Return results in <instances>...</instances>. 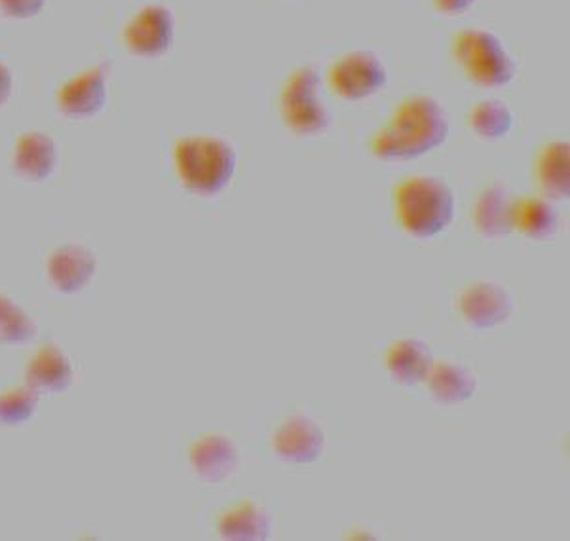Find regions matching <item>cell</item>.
<instances>
[{"instance_id":"1","label":"cell","mask_w":570,"mask_h":541,"mask_svg":"<svg viewBox=\"0 0 570 541\" xmlns=\"http://www.w3.org/2000/svg\"><path fill=\"white\" fill-rule=\"evenodd\" d=\"M451 124L443 105L430 96H411L397 105L389 124L371 141V153L386 161L416 160L448 141Z\"/></svg>"},{"instance_id":"2","label":"cell","mask_w":570,"mask_h":541,"mask_svg":"<svg viewBox=\"0 0 570 541\" xmlns=\"http://www.w3.org/2000/svg\"><path fill=\"white\" fill-rule=\"evenodd\" d=\"M177 177L188 193L212 198L233 183L238 153L233 142L219 136H187L174 150Z\"/></svg>"},{"instance_id":"3","label":"cell","mask_w":570,"mask_h":541,"mask_svg":"<svg viewBox=\"0 0 570 541\" xmlns=\"http://www.w3.org/2000/svg\"><path fill=\"white\" fill-rule=\"evenodd\" d=\"M395 215L403 230L419 239L445 233L454 219L456 201L445 180L415 175L403 180L394 194Z\"/></svg>"},{"instance_id":"4","label":"cell","mask_w":570,"mask_h":541,"mask_svg":"<svg viewBox=\"0 0 570 541\" xmlns=\"http://www.w3.org/2000/svg\"><path fill=\"white\" fill-rule=\"evenodd\" d=\"M453 58L481 88H504L518 75L515 61L499 35L483 27H468L454 37Z\"/></svg>"},{"instance_id":"5","label":"cell","mask_w":570,"mask_h":541,"mask_svg":"<svg viewBox=\"0 0 570 541\" xmlns=\"http://www.w3.org/2000/svg\"><path fill=\"white\" fill-rule=\"evenodd\" d=\"M320 72L301 65L287 77L279 91V115L285 128L301 137H316L331 128V112L320 97Z\"/></svg>"},{"instance_id":"6","label":"cell","mask_w":570,"mask_h":541,"mask_svg":"<svg viewBox=\"0 0 570 541\" xmlns=\"http://www.w3.org/2000/svg\"><path fill=\"white\" fill-rule=\"evenodd\" d=\"M389 85V69L371 50H354L338 58L330 71L331 90L344 101H363Z\"/></svg>"},{"instance_id":"7","label":"cell","mask_w":570,"mask_h":541,"mask_svg":"<svg viewBox=\"0 0 570 541\" xmlns=\"http://www.w3.org/2000/svg\"><path fill=\"white\" fill-rule=\"evenodd\" d=\"M124 42L134 56L160 58L176 42V16L160 4L142 8L126 27Z\"/></svg>"},{"instance_id":"8","label":"cell","mask_w":570,"mask_h":541,"mask_svg":"<svg viewBox=\"0 0 570 541\" xmlns=\"http://www.w3.org/2000/svg\"><path fill=\"white\" fill-rule=\"evenodd\" d=\"M459 309L473 329H494L512 317L513 297L497 282H475L462 291Z\"/></svg>"},{"instance_id":"9","label":"cell","mask_w":570,"mask_h":541,"mask_svg":"<svg viewBox=\"0 0 570 541\" xmlns=\"http://www.w3.org/2000/svg\"><path fill=\"white\" fill-rule=\"evenodd\" d=\"M276 456L287 464H314L324 454L325 435L318 422L295 414L276 427L271 439Z\"/></svg>"},{"instance_id":"10","label":"cell","mask_w":570,"mask_h":541,"mask_svg":"<svg viewBox=\"0 0 570 541\" xmlns=\"http://www.w3.org/2000/svg\"><path fill=\"white\" fill-rule=\"evenodd\" d=\"M188 462L196 478L206 483L220 484L233 478L240 468V451L227 435L208 433L193 443Z\"/></svg>"},{"instance_id":"11","label":"cell","mask_w":570,"mask_h":541,"mask_svg":"<svg viewBox=\"0 0 570 541\" xmlns=\"http://www.w3.org/2000/svg\"><path fill=\"white\" fill-rule=\"evenodd\" d=\"M107 65H99L69 80L59 90V110L72 120H86L99 115L107 104Z\"/></svg>"},{"instance_id":"12","label":"cell","mask_w":570,"mask_h":541,"mask_svg":"<svg viewBox=\"0 0 570 541\" xmlns=\"http://www.w3.org/2000/svg\"><path fill=\"white\" fill-rule=\"evenodd\" d=\"M46 272L59 293L75 295L96 276L98 258L85 245H63L50 255Z\"/></svg>"},{"instance_id":"13","label":"cell","mask_w":570,"mask_h":541,"mask_svg":"<svg viewBox=\"0 0 570 541\" xmlns=\"http://www.w3.org/2000/svg\"><path fill=\"white\" fill-rule=\"evenodd\" d=\"M513 200L504 185H489L473 201L472 220L475 233L487 239L504 238L513 233Z\"/></svg>"},{"instance_id":"14","label":"cell","mask_w":570,"mask_h":541,"mask_svg":"<svg viewBox=\"0 0 570 541\" xmlns=\"http://www.w3.org/2000/svg\"><path fill=\"white\" fill-rule=\"evenodd\" d=\"M58 166V145L52 137L31 131L20 137L13 149V169L21 179L42 183Z\"/></svg>"},{"instance_id":"15","label":"cell","mask_w":570,"mask_h":541,"mask_svg":"<svg viewBox=\"0 0 570 541\" xmlns=\"http://www.w3.org/2000/svg\"><path fill=\"white\" fill-rule=\"evenodd\" d=\"M434 355L428 344L416 338H403L392 344L384 360L390 378L402 386H416L426 381L434 367Z\"/></svg>"},{"instance_id":"16","label":"cell","mask_w":570,"mask_h":541,"mask_svg":"<svg viewBox=\"0 0 570 541\" xmlns=\"http://www.w3.org/2000/svg\"><path fill=\"white\" fill-rule=\"evenodd\" d=\"M72 378L71 361L56 346H42L27 363L26 384L37 393L66 392Z\"/></svg>"},{"instance_id":"17","label":"cell","mask_w":570,"mask_h":541,"mask_svg":"<svg viewBox=\"0 0 570 541\" xmlns=\"http://www.w3.org/2000/svg\"><path fill=\"white\" fill-rule=\"evenodd\" d=\"M534 177L544 198L551 201L567 200L570 196L569 141H551L540 150L534 166Z\"/></svg>"},{"instance_id":"18","label":"cell","mask_w":570,"mask_h":541,"mask_svg":"<svg viewBox=\"0 0 570 541\" xmlns=\"http://www.w3.org/2000/svg\"><path fill=\"white\" fill-rule=\"evenodd\" d=\"M220 538L230 541H265L273 534V519L259 503H236L217 522Z\"/></svg>"},{"instance_id":"19","label":"cell","mask_w":570,"mask_h":541,"mask_svg":"<svg viewBox=\"0 0 570 541\" xmlns=\"http://www.w3.org/2000/svg\"><path fill=\"white\" fill-rule=\"evenodd\" d=\"M428 390L441 405H461L472 400L478 392V378L470 368L459 363L441 361L428 374Z\"/></svg>"},{"instance_id":"20","label":"cell","mask_w":570,"mask_h":541,"mask_svg":"<svg viewBox=\"0 0 570 541\" xmlns=\"http://www.w3.org/2000/svg\"><path fill=\"white\" fill-rule=\"evenodd\" d=\"M513 230L529 239L544 242L556 236L559 228V213L548 198L525 196L513 200Z\"/></svg>"},{"instance_id":"21","label":"cell","mask_w":570,"mask_h":541,"mask_svg":"<svg viewBox=\"0 0 570 541\" xmlns=\"http://www.w3.org/2000/svg\"><path fill=\"white\" fill-rule=\"evenodd\" d=\"M468 124L473 134L483 141H499L504 139L513 129V112L500 99H485L473 105L468 117Z\"/></svg>"},{"instance_id":"22","label":"cell","mask_w":570,"mask_h":541,"mask_svg":"<svg viewBox=\"0 0 570 541\" xmlns=\"http://www.w3.org/2000/svg\"><path fill=\"white\" fill-rule=\"evenodd\" d=\"M37 335V323L20 304L0 295V344H26Z\"/></svg>"},{"instance_id":"23","label":"cell","mask_w":570,"mask_h":541,"mask_svg":"<svg viewBox=\"0 0 570 541\" xmlns=\"http://www.w3.org/2000/svg\"><path fill=\"white\" fill-rule=\"evenodd\" d=\"M39 393L33 387H13L0 393V424L13 427L26 424L37 413Z\"/></svg>"},{"instance_id":"24","label":"cell","mask_w":570,"mask_h":541,"mask_svg":"<svg viewBox=\"0 0 570 541\" xmlns=\"http://www.w3.org/2000/svg\"><path fill=\"white\" fill-rule=\"evenodd\" d=\"M46 0H0V10L12 20H31L45 10Z\"/></svg>"},{"instance_id":"25","label":"cell","mask_w":570,"mask_h":541,"mask_svg":"<svg viewBox=\"0 0 570 541\" xmlns=\"http://www.w3.org/2000/svg\"><path fill=\"white\" fill-rule=\"evenodd\" d=\"M475 2L478 0H434V8L448 18H456V16L466 13Z\"/></svg>"},{"instance_id":"26","label":"cell","mask_w":570,"mask_h":541,"mask_svg":"<svg viewBox=\"0 0 570 541\" xmlns=\"http://www.w3.org/2000/svg\"><path fill=\"white\" fill-rule=\"evenodd\" d=\"M13 77L7 65L0 63V107L12 96Z\"/></svg>"}]
</instances>
